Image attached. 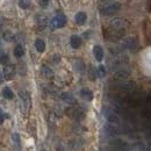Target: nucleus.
<instances>
[{
	"instance_id": "6",
	"label": "nucleus",
	"mask_w": 151,
	"mask_h": 151,
	"mask_svg": "<svg viewBox=\"0 0 151 151\" xmlns=\"http://www.w3.org/2000/svg\"><path fill=\"white\" fill-rule=\"evenodd\" d=\"M104 130L105 132L108 135V136H112V137H116L121 134V128L119 127V124H115V123H107L105 124L104 127Z\"/></svg>"
},
{
	"instance_id": "7",
	"label": "nucleus",
	"mask_w": 151,
	"mask_h": 151,
	"mask_svg": "<svg viewBox=\"0 0 151 151\" xmlns=\"http://www.w3.org/2000/svg\"><path fill=\"white\" fill-rule=\"evenodd\" d=\"M123 36H124V28L123 29H111V32L107 35V38L109 41L116 42V41H120Z\"/></svg>"
},
{
	"instance_id": "16",
	"label": "nucleus",
	"mask_w": 151,
	"mask_h": 151,
	"mask_svg": "<svg viewBox=\"0 0 151 151\" xmlns=\"http://www.w3.org/2000/svg\"><path fill=\"white\" fill-rule=\"evenodd\" d=\"M20 98H21V102H22L23 107H26V109H28L29 106H30V98H29V94H28L27 92L22 91V92H20Z\"/></svg>"
},
{
	"instance_id": "22",
	"label": "nucleus",
	"mask_w": 151,
	"mask_h": 151,
	"mask_svg": "<svg viewBox=\"0 0 151 151\" xmlns=\"http://www.w3.org/2000/svg\"><path fill=\"white\" fill-rule=\"evenodd\" d=\"M112 144H114V147H116L117 149H126L127 148V143L123 141V139H121V138H117V139H115L112 142Z\"/></svg>"
},
{
	"instance_id": "13",
	"label": "nucleus",
	"mask_w": 151,
	"mask_h": 151,
	"mask_svg": "<svg viewBox=\"0 0 151 151\" xmlns=\"http://www.w3.org/2000/svg\"><path fill=\"white\" fill-rule=\"evenodd\" d=\"M86 20H87V15L85 12H78L75 17V21L78 26H84L86 23Z\"/></svg>"
},
{
	"instance_id": "28",
	"label": "nucleus",
	"mask_w": 151,
	"mask_h": 151,
	"mask_svg": "<svg viewBox=\"0 0 151 151\" xmlns=\"http://www.w3.org/2000/svg\"><path fill=\"white\" fill-rule=\"evenodd\" d=\"M42 73L44 76H47V77H50V76H52V71L48 68V66H42Z\"/></svg>"
},
{
	"instance_id": "31",
	"label": "nucleus",
	"mask_w": 151,
	"mask_h": 151,
	"mask_svg": "<svg viewBox=\"0 0 151 151\" xmlns=\"http://www.w3.org/2000/svg\"><path fill=\"white\" fill-rule=\"evenodd\" d=\"M4 121H5V115H4V113H2V111L0 109V124H2Z\"/></svg>"
},
{
	"instance_id": "4",
	"label": "nucleus",
	"mask_w": 151,
	"mask_h": 151,
	"mask_svg": "<svg viewBox=\"0 0 151 151\" xmlns=\"http://www.w3.org/2000/svg\"><path fill=\"white\" fill-rule=\"evenodd\" d=\"M104 116H105V119L109 123H115V124H119L120 123V116H119V114L116 113L114 109H112V108L106 107L104 109Z\"/></svg>"
},
{
	"instance_id": "14",
	"label": "nucleus",
	"mask_w": 151,
	"mask_h": 151,
	"mask_svg": "<svg viewBox=\"0 0 151 151\" xmlns=\"http://www.w3.org/2000/svg\"><path fill=\"white\" fill-rule=\"evenodd\" d=\"M93 55L98 62H101L104 59V49L101 45H94L93 47Z\"/></svg>"
},
{
	"instance_id": "27",
	"label": "nucleus",
	"mask_w": 151,
	"mask_h": 151,
	"mask_svg": "<svg viewBox=\"0 0 151 151\" xmlns=\"http://www.w3.org/2000/svg\"><path fill=\"white\" fill-rule=\"evenodd\" d=\"M12 141L14 142V144L17 145V148H20V136H19V134H13L12 135Z\"/></svg>"
},
{
	"instance_id": "29",
	"label": "nucleus",
	"mask_w": 151,
	"mask_h": 151,
	"mask_svg": "<svg viewBox=\"0 0 151 151\" xmlns=\"http://www.w3.org/2000/svg\"><path fill=\"white\" fill-rule=\"evenodd\" d=\"M2 37H4L5 41L11 42V41L13 40V34H11L9 32H5V33H4V35H2Z\"/></svg>"
},
{
	"instance_id": "30",
	"label": "nucleus",
	"mask_w": 151,
	"mask_h": 151,
	"mask_svg": "<svg viewBox=\"0 0 151 151\" xmlns=\"http://www.w3.org/2000/svg\"><path fill=\"white\" fill-rule=\"evenodd\" d=\"M50 4V0H38V5L42 7V8H47Z\"/></svg>"
},
{
	"instance_id": "24",
	"label": "nucleus",
	"mask_w": 151,
	"mask_h": 151,
	"mask_svg": "<svg viewBox=\"0 0 151 151\" xmlns=\"http://www.w3.org/2000/svg\"><path fill=\"white\" fill-rule=\"evenodd\" d=\"M0 64L6 66L7 64H9V57L6 52H1L0 54Z\"/></svg>"
},
{
	"instance_id": "35",
	"label": "nucleus",
	"mask_w": 151,
	"mask_h": 151,
	"mask_svg": "<svg viewBox=\"0 0 151 151\" xmlns=\"http://www.w3.org/2000/svg\"><path fill=\"white\" fill-rule=\"evenodd\" d=\"M41 151H45V150H41Z\"/></svg>"
},
{
	"instance_id": "15",
	"label": "nucleus",
	"mask_w": 151,
	"mask_h": 151,
	"mask_svg": "<svg viewBox=\"0 0 151 151\" xmlns=\"http://www.w3.org/2000/svg\"><path fill=\"white\" fill-rule=\"evenodd\" d=\"M80 96L86 101H92L94 95H93V92L90 88H81L80 90Z\"/></svg>"
},
{
	"instance_id": "3",
	"label": "nucleus",
	"mask_w": 151,
	"mask_h": 151,
	"mask_svg": "<svg viewBox=\"0 0 151 151\" xmlns=\"http://www.w3.org/2000/svg\"><path fill=\"white\" fill-rule=\"evenodd\" d=\"M116 88L124 93H132L136 90V83L132 81V80H124V81L120 83L119 85H116Z\"/></svg>"
},
{
	"instance_id": "8",
	"label": "nucleus",
	"mask_w": 151,
	"mask_h": 151,
	"mask_svg": "<svg viewBox=\"0 0 151 151\" xmlns=\"http://www.w3.org/2000/svg\"><path fill=\"white\" fill-rule=\"evenodd\" d=\"M15 65L13 64H7L6 66H4V78L5 80H12L15 76Z\"/></svg>"
},
{
	"instance_id": "21",
	"label": "nucleus",
	"mask_w": 151,
	"mask_h": 151,
	"mask_svg": "<svg viewBox=\"0 0 151 151\" xmlns=\"http://www.w3.org/2000/svg\"><path fill=\"white\" fill-rule=\"evenodd\" d=\"M13 54H14V56L17 57V58L23 57V55H24V48H23L21 44L15 45V48H14V50H13Z\"/></svg>"
},
{
	"instance_id": "12",
	"label": "nucleus",
	"mask_w": 151,
	"mask_h": 151,
	"mask_svg": "<svg viewBox=\"0 0 151 151\" xmlns=\"http://www.w3.org/2000/svg\"><path fill=\"white\" fill-rule=\"evenodd\" d=\"M124 24H126L124 20L121 19V18H117V19H114L109 22V28L111 29H123Z\"/></svg>"
},
{
	"instance_id": "33",
	"label": "nucleus",
	"mask_w": 151,
	"mask_h": 151,
	"mask_svg": "<svg viewBox=\"0 0 151 151\" xmlns=\"http://www.w3.org/2000/svg\"><path fill=\"white\" fill-rule=\"evenodd\" d=\"M1 49H2V43H1V41H0V51H1Z\"/></svg>"
},
{
	"instance_id": "25",
	"label": "nucleus",
	"mask_w": 151,
	"mask_h": 151,
	"mask_svg": "<svg viewBox=\"0 0 151 151\" xmlns=\"http://www.w3.org/2000/svg\"><path fill=\"white\" fill-rule=\"evenodd\" d=\"M32 0H19V6L22 9H28L30 7Z\"/></svg>"
},
{
	"instance_id": "5",
	"label": "nucleus",
	"mask_w": 151,
	"mask_h": 151,
	"mask_svg": "<svg viewBox=\"0 0 151 151\" xmlns=\"http://www.w3.org/2000/svg\"><path fill=\"white\" fill-rule=\"evenodd\" d=\"M130 70L129 69H120L117 71H115L112 76V80L113 81H124L129 76H130Z\"/></svg>"
},
{
	"instance_id": "17",
	"label": "nucleus",
	"mask_w": 151,
	"mask_h": 151,
	"mask_svg": "<svg viewBox=\"0 0 151 151\" xmlns=\"http://www.w3.org/2000/svg\"><path fill=\"white\" fill-rule=\"evenodd\" d=\"M60 99H62L64 102L69 104V105H75L76 104V99L73 98V95H71L70 93H68V92L62 93V94H60Z\"/></svg>"
},
{
	"instance_id": "10",
	"label": "nucleus",
	"mask_w": 151,
	"mask_h": 151,
	"mask_svg": "<svg viewBox=\"0 0 151 151\" xmlns=\"http://www.w3.org/2000/svg\"><path fill=\"white\" fill-rule=\"evenodd\" d=\"M68 114H69L72 119L78 120V121H80V120H83V119L85 117V113H84L81 109H79V108H70V109L68 111Z\"/></svg>"
},
{
	"instance_id": "32",
	"label": "nucleus",
	"mask_w": 151,
	"mask_h": 151,
	"mask_svg": "<svg viewBox=\"0 0 151 151\" xmlns=\"http://www.w3.org/2000/svg\"><path fill=\"white\" fill-rule=\"evenodd\" d=\"M4 79H5V78H4V73L0 71V85L4 83Z\"/></svg>"
},
{
	"instance_id": "9",
	"label": "nucleus",
	"mask_w": 151,
	"mask_h": 151,
	"mask_svg": "<svg viewBox=\"0 0 151 151\" xmlns=\"http://www.w3.org/2000/svg\"><path fill=\"white\" fill-rule=\"evenodd\" d=\"M136 45H137V38L130 36V37H127L126 40H123V42L121 44V48L130 50V49H134Z\"/></svg>"
},
{
	"instance_id": "20",
	"label": "nucleus",
	"mask_w": 151,
	"mask_h": 151,
	"mask_svg": "<svg viewBox=\"0 0 151 151\" xmlns=\"http://www.w3.org/2000/svg\"><path fill=\"white\" fill-rule=\"evenodd\" d=\"M35 48H36V50H37L38 52H44V50H45V42H44V40L37 38L35 41Z\"/></svg>"
},
{
	"instance_id": "2",
	"label": "nucleus",
	"mask_w": 151,
	"mask_h": 151,
	"mask_svg": "<svg viewBox=\"0 0 151 151\" xmlns=\"http://www.w3.org/2000/svg\"><path fill=\"white\" fill-rule=\"evenodd\" d=\"M66 24V17L62 13L57 14L56 17H54L52 19L50 20V28L51 29H59V28H63L64 26Z\"/></svg>"
},
{
	"instance_id": "1",
	"label": "nucleus",
	"mask_w": 151,
	"mask_h": 151,
	"mask_svg": "<svg viewBox=\"0 0 151 151\" xmlns=\"http://www.w3.org/2000/svg\"><path fill=\"white\" fill-rule=\"evenodd\" d=\"M120 8H121V5L117 2H114V4H108V5L100 7L99 12L102 15H114L120 11Z\"/></svg>"
},
{
	"instance_id": "11",
	"label": "nucleus",
	"mask_w": 151,
	"mask_h": 151,
	"mask_svg": "<svg viewBox=\"0 0 151 151\" xmlns=\"http://www.w3.org/2000/svg\"><path fill=\"white\" fill-rule=\"evenodd\" d=\"M127 63H128V57L124 56V55H119V56H116L113 59L112 66L113 68H120V66H122V65H124Z\"/></svg>"
},
{
	"instance_id": "26",
	"label": "nucleus",
	"mask_w": 151,
	"mask_h": 151,
	"mask_svg": "<svg viewBox=\"0 0 151 151\" xmlns=\"http://www.w3.org/2000/svg\"><path fill=\"white\" fill-rule=\"evenodd\" d=\"M96 76L99 78H104L106 76V68L104 65H100L98 69H96Z\"/></svg>"
},
{
	"instance_id": "18",
	"label": "nucleus",
	"mask_w": 151,
	"mask_h": 151,
	"mask_svg": "<svg viewBox=\"0 0 151 151\" xmlns=\"http://www.w3.org/2000/svg\"><path fill=\"white\" fill-rule=\"evenodd\" d=\"M70 45H71L73 49L80 48V45H81V38L79 37L78 35H72V36L70 37Z\"/></svg>"
},
{
	"instance_id": "34",
	"label": "nucleus",
	"mask_w": 151,
	"mask_h": 151,
	"mask_svg": "<svg viewBox=\"0 0 151 151\" xmlns=\"http://www.w3.org/2000/svg\"><path fill=\"white\" fill-rule=\"evenodd\" d=\"M101 1H112V0H101Z\"/></svg>"
},
{
	"instance_id": "23",
	"label": "nucleus",
	"mask_w": 151,
	"mask_h": 151,
	"mask_svg": "<svg viewBox=\"0 0 151 151\" xmlns=\"http://www.w3.org/2000/svg\"><path fill=\"white\" fill-rule=\"evenodd\" d=\"M75 68L77 72H79V73H84V71H85V64L81 60H76Z\"/></svg>"
},
{
	"instance_id": "19",
	"label": "nucleus",
	"mask_w": 151,
	"mask_h": 151,
	"mask_svg": "<svg viewBox=\"0 0 151 151\" xmlns=\"http://www.w3.org/2000/svg\"><path fill=\"white\" fill-rule=\"evenodd\" d=\"M1 95H2L5 99H7V100H12V99H14V93H13V91H12L9 87H7V86L2 88Z\"/></svg>"
}]
</instances>
